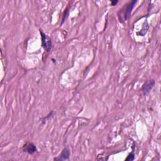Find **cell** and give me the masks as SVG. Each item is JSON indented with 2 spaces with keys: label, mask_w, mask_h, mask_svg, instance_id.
I'll return each mask as SVG.
<instances>
[{
  "label": "cell",
  "mask_w": 161,
  "mask_h": 161,
  "mask_svg": "<svg viewBox=\"0 0 161 161\" xmlns=\"http://www.w3.org/2000/svg\"><path fill=\"white\" fill-rule=\"evenodd\" d=\"M137 1L133 0L128 3H126L124 6L119 9L118 13V18L120 23H124L131 16V11L134 8Z\"/></svg>",
  "instance_id": "obj_1"
},
{
  "label": "cell",
  "mask_w": 161,
  "mask_h": 161,
  "mask_svg": "<svg viewBox=\"0 0 161 161\" xmlns=\"http://www.w3.org/2000/svg\"><path fill=\"white\" fill-rule=\"evenodd\" d=\"M39 31L41 36V42H42V48L47 52H49L52 47H53V43L52 39L46 35L42 29H39Z\"/></svg>",
  "instance_id": "obj_2"
},
{
  "label": "cell",
  "mask_w": 161,
  "mask_h": 161,
  "mask_svg": "<svg viewBox=\"0 0 161 161\" xmlns=\"http://www.w3.org/2000/svg\"><path fill=\"white\" fill-rule=\"evenodd\" d=\"M155 84V81L154 79H149L146 80L142 86L140 88V91L142 92L143 96H147L148 95L153 87H154Z\"/></svg>",
  "instance_id": "obj_3"
},
{
  "label": "cell",
  "mask_w": 161,
  "mask_h": 161,
  "mask_svg": "<svg viewBox=\"0 0 161 161\" xmlns=\"http://www.w3.org/2000/svg\"><path fill=\"white\" fill-rule=\"evenodd\" d=\"M22 150L23 152L27 153L29 155H33L37 151V148L33 143L26 142L22 146Z\"/></svg>",
  "instance_id": "obj_4"
},
{
  "label": "cell",
  "mask_w": 161,
  "mask_h": 161,
  "mask_svg": "<svg viewBox=\"0 0 161 161\" xmlns=\"http://www.w3.org/2000/svg\"><path fill=\"white\" fill-rule=\"evenodd\" d=\"M70 156V150L67 147H65L62 149L60 153L57 157H56L53 158V160L64 161V160H69Z\"/></svg>",
  "instance_id": "obj_5"
},
{
  "label": "cell",
  "mask_w": 161,
  "mask_h": 161,
  "mask_svg": "<svg viewBox=\"0 0 161 161\" xmlns=\"http://www.w3.org/2000/svg\"><path fill=\"white\" fill-rule=\"evenodd\" d=\"M148 28H149L148 23L147 20L146 19V20H145V21H144L143 23L142 29L140 30V31H139L137 33V35H138V36H144L145 35V34L147 33V31H148Z\"/></svg>",
  "instance_id": "obj_6"
},
{
  "label": "cell",
  "mask_w": 161,
  "mask_h": 161,
  "mask_svg": "<svg viewBox=\"0 0 161 161\" xmlns=\"http://www.w3.org/2000/svg\"><path fill=\"white\" fill-rule=\"evenodd\" d=\"M55 115V112L53 110L51 111L47 116L43 117L41 118V122L42 124H45L46 123V121H47L48 120L50 119L51 118H52Z\"/></svg>",
  "instance_id": "obj_7"
},
{
  "label": "cell",
  "mask_w": 161,
  "mask_h": 161,
  "mask_svg": "<svg viewBox=\"0 0 161 161\" xmlns=\"http://www.w3.org/2000/svg\"><path fill=\"white\" fill-rule=\"evenodd\" d=\"M135 146H134V143L133 145V147H132V150L131 152L128 155L127 157L125 158V160L126 161H132L135 159Z\"/></svg>",
  "instance_id": "obj_8"
},
{
  "label": "cell",
  "mask_w": 161,
  "mask_h": 161,
  "mask_svg": "<svg viewBox=\"0 0 161 161\" xmlns=\"http://www.w3.org/2000/svg\"><path fill=\"white\" fill-rule=\"evenodd\" d=\"M69 8H67L64 12V14H63V17H62V24L64 23V21L66 19V18H67L68 15H69Z\"/></svg>",
  "instance_id": "obj_9"
},
{
  "label": "cell",
  "mask_w": 161,
  "mask_h": 161,
  "mask_svg": "<svg viewBox=\"0 0 161 161\" xmlns=\"http://www.w3.org/2000/svg\"><path fill=\"white\" fill-rule=\"evenodd\" d=\"M118 3V0H113L111 1V6H114L115 5H116V4Z\"/></svg>",
  "instance_id": "obj_10"
}]
</instances>
